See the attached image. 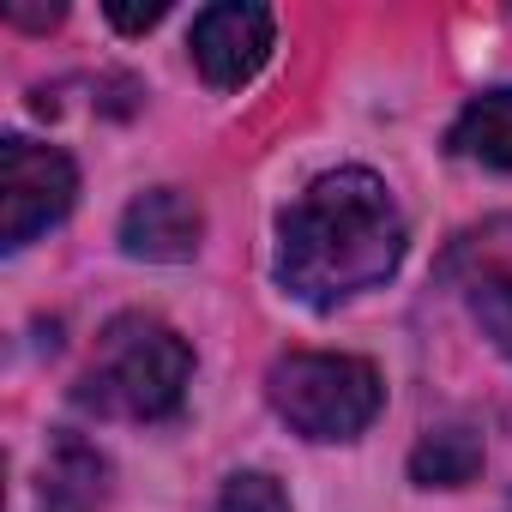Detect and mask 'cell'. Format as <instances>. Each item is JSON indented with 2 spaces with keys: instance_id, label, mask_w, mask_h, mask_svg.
<instances>
[{
  "instance_id": "obj_1",
  "label": "cell",
  "mask_w": 512,
  "mask_h": 512,
  "mask_svg": "<svg viewBox=\"0 0 512 512\" xmlns=\"http://www.w3.org/2000/svg\"><path fill=\"white\" fill-rule=\"evenodd\" d=\"M404 241L392 187L374 169H332L278 217V284L308 308H338L398 272Z\"/></svg>"
},
{
  "instance_id": "obj_2",
  "label": "cell",
  "mask_w": 512,
  "mask_h": 512,
  "mask_svg": "<svg viewBox=\"0 0 512 512\" xmlns=\"http://www.w3.org/2000/svg\"><path fill=\"white\" fill-rule=\"evenodd\" d=\"M193 380L187 338L157 314H121L103 326L91 368L79 374V410L115 416V422H163L181 410Z\"/></svg>"
},
{
  "instance_id": "obj_3",
  "label": "cell",
  "mask_w": 512,
  "mask_h": 512,
  "mask_svg": "<svg viewBox=\"0 0 512 512\" xmlns=\"http://www.w3.org/2000/svg\"><path fill=\"white\" fill-rule=\"evenodd\" d=\"M266 398L272 410L302 434V440H356L380 404H386V380L374 362L344 356V350H296L278 356L266 374Z\"/></svg>"
},
{
  "instance_id": "obj_4",
  "label": "cell",
  "mask_w": 512,
  "mask_h": 512,
  "mask_svg": "<svg viewBox=\"0 0 512 512\" xmlns=\"http://www.w3.org/2000/svg\"><path fill=\"white\" fill-rule=\"evenodd\" d=\"M79 199V169L61 145H37L13 133L0 145V247L19 253L43 229H55Z\"/></svg>"
},
{
  "instance_id": "obj_5",
  "label": "cell",
  "mask_w": 512,
  "mask_h": 512,
  "mask_svg": "<svg viewBox=\"0 0 512 512\" xmlns=\"http://www.w3.org/2000/svg\"><path fill=\"white\" fill-rule=\"evenodd\" d=\"M446 278L458 284L470 320L494 338V350L512 356V217L464 229L446 253Z\"/></svg>"
},
{
  "instance_id": "obj_6",
  "label": "cell",
  "mask_w": 512,
  "mask_h": 512,
  "mask_svg": "<svg viewBox=\"0 0 512 512\" xmlns=\"http://www.w3.org/2000/svg\"><path fill=\"white\" fill-rule=\"evenodd\" d=\"M272 37H278V25L266 7H253V0H217V7H205L193 19L187 49H193V67L211 91H241L266 67Z\"/></svg>"
},
{
  "instance_id": "obj_7",
  "label": "cell",
  "mask_w": 512,
  "mask_h": 512,
  "mask_svg": "<svg viewBox=\"0 0 512 512\" xmlns=\"http://www.w3.org/2000/svg\"><path fill=\"white\" fill-rule=\"evenodd\" d=\"M205 241V211L181 187H151L121 211V247L151 266H181Z\"/></svg>"
},
{
  "instance_id": "obj_8",
  "label": "cell",
  "mask_w": 512,
  "mask_h": 512,
  "mask_svg": "<svg viewBox=\"0 0 512 512\" xmlns=\"http://www.w3.org/2000/svg\"><path fill=\"white\" fill-rule=\"evenodd\" d=\"M103 500H109V458L91 440L61 434L43 464V512H103Z\"/></svg>"
},
{
  "instance_id": "obj_9",
  "label": "cell",
  "mask_w": 512,
  "mask_h": 512,
  "mask_svg": "<svg viewBox=\"0 0 512 512\" xmlns=\"http://www.w3.org/2000/svg\"><path fill=\"white\" fill-rule=\"evenodd\" d=\"M446 145L452 157L464 163H482V169H500L512 175V91H482L458 109V121L446 127Z\"/></svg>"
},
{
  "instance_id": "obj_10",
  "label": "cell",
  "mask_w": 512,
  "mask_h": 512,
  "mask_svg": "<svg viewBox=\"0 0 512 512\" xmlns=\"http://www.w3.org/2000/svg\"><path fill=\"white\" fill-rule=\"evenodd\" d=\"M476 470H482V440L464 422L428 428L410 452V482L416 488H464V482H476Z\"/></svg>"
},
{
  "instance_id": "obj_11",
  "label": "cell",
  "mask_w": 512,
  "mask_h": 512,
  "mask_svg": "<svg viewBox=\"0 0 512 512\" xmlns=\"http://www.w3.org/2000/svg\"><path fill=\"white\" fill-rule=\"evenodd\" d=\"M211 512H290V494H284V482L266 476V470H235V476L217 488Z\"/></svg>"
},
{
  "instance_id": "obj_12",
  "label": "cell",
  "mask_w": 512,
  "mask_h": 512,
  "mask_svg": "<svg viewBox=\"0 0 512 512\" xmlns=\"http://www.w3.org/2000/svg\"><path fill=\"white\" fill-rule=\"evenodd\" d=\"M103 13H109V25H115V31L139 37V31H151V25H157V19L169 13V0H145V7H133V0H109Z\"/></svg>"
},
{
  "instance_id": "obj_13",
  "label": "cell",
  "mask_w": 512,
  "mask_h": 512,
  "mask_svg": "<svg viewBox=\"0 0 512 512\" xmlns=\"http://www.w3.org/2000/svg\"><path fill=\"white\" fill-rule=\"evenodd\" d=\"M61 19H67V7H25V0H13V7H7V25H25V31H49Z\"/></svg>"
}]
</instances>
